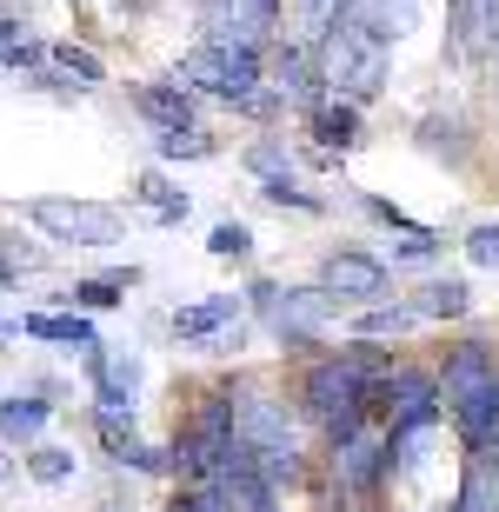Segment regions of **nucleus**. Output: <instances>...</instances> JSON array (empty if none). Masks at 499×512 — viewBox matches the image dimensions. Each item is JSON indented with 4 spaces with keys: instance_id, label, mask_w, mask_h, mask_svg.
Wrapping results in <instances>:
<instances>
[{
    "instance_id": "obj_1",
    "label": "nucleus",
    "mask_w": 499,
    "mask_h": 512,
    "mask_svg": "<svg viewBox=\"0 0 499 512\" xmlns=\"http://www.w3.org/2000/svg\"><path fill=\"white\" fill-rule=\"evenodd\" d=\"M233 446H240V426H233V380H213L207 393L187 399V413L173 419L167 439V466L180 486H200V479L227 473Z\"/></svg>"
},
{
    "instance_id": "obj_2",
    "label": "nucleus",
    "mask_w": 499,
    "mask_h": 512,
    "mask_svg": "<svg viewBox=\"0 0 499 512\" xmlns=\"http://www.w3.org/2000/svg\"><path fill=\"white\" fill-rule=\"evenodd\" d=\"M173 80L193 87L200 100L247 107V94H260V80H267V47H253V40H193L187 54L173 60Z\"/></svg>"
},
{
    "instance_id": "obj_3",
    "label": "nucleus",
    "mask_w": 499,
    "mask_h": 512,
    "mask_svg": "<svg viewBox=\"0 0 499 512\" xmlns=\"http://www.w3.org/2000/svg\"><path fill=\"white\" fill-rule=\"evenodd\" d=\"M313 60H320V74H327V94H346V100H380L386 94V67H393V47L386 40H373L366 27H353V20H340L320 47H313Z\"/></svg>"
},
{
    "instance_id": "obj_4",
    "label": "nucleus",
    "mask_w": 499,
    "mask_h": 512,
    "mask_svg": "<svg viewBox=\"0 0 499 512\" xmlns=\"http://www.w3.org/2000/svg\"><path fill=\"white\" fill-rule=\"evenodd\" d=\"M346 320V306L333 300L320 280H300V286H280V300H273L267 313V333L280 353H293V360H307V353H320V346H333L327 333Z\"/></svg>"
},
{
    "instance_id": "obj_5",
    "label": "nucleus",
    "mask_w": 499,
    "mask_h": 512,
    "mask_svg": "<svg viewBox=\"0 0 499 512\" xmlns=\"http://www.w3.org/2000/svg\"><path fill=\"white\" fill-rule=\"evenodd\" d=\"M27 220L54 247H74V253H107L127 240V213L107 207V200H27Z\"/></svg>"
},
{
    "instance_id": "obj_6",
    "label": "nucleus",
    "mask_w": 499,
    "mask_h": 512,
    "mask_svg": "<svg viewBox=\"0 0 499 512\" xmlns=\"http://www.w3.org/2000/svg\"><path fill=\"white\" fill-rule=\"evenodd\" d=\"M173 340L200 346V353H240V326H247V293H207V300H187L167 313Z\"/></svg>"
},
{
    "instance_id": "obj_7",
    "label": "nucleus",
    "mask_w": 499,
    "mask_h": 512,
    "mask_svg": "<svg viewBox=\"0 0 499 512\" xmlns=\"http://www.w3.org/2000/svg\"><path fill=\"white\" fill-rule=\"evenodd\" d=\"M313 280L327 286L346 313H360V306H380L386 293H393V266H386L380 253H366V247H327Z\"/></svg>"
},
{
    "instance_id": "obj_8",
    "label": "nucleus",
    "mask_w": 499,
    "mask_h": 512,
    "mask_svg": "<svg viewBox=\"0 0 499 512\" xmlns=\"http://www.w3.org/2000/svg\"><path fill=\"white\" fill-rule=\"evenodd\" d=\"M327 459H333V479H340L346 499H373L380 486H393V439H386V426H360L353 439L327 446Z\"/></svg>"
},
{
    "instance_id": "obj_9",
    "label": "nucleus",
    "mask_w": 499,
    "mask_h": 512,
    "mask_svg": "<svg viewBox=\"0 0 499 512\" xmlns=\"http://www.w3.org/2000/svg\"><path fill=\"white\" fill-rule=\"evenodd\" d=\"M453 67H486L499 54V0H446V47Z\"/></svg>"
},
{
    "instance_id": "obj_10",
    "label": "nucleus",
    "mask_w": 499,
    "mask_h": 512,
    "mask_svg": "<svg viewBox=\"0 0 499 512\" xmlns=\"http://www.w3.org/2000/svg\"><path fill=\"white\" fill-rule=\"evenodd\" d=\"M267 87L287 100L293 114H307V107H320V100H327V74H320L313 47H300V40H287V34L267 47Z\"/></svg>"
},
{
    "instance_id": "obj_11",
    "label": "nucleus",
    "mask_w": 499,
    "mask_h": 512,
    "mask_svg": "<svg viewBox=\"0 0 499 512\" xmlns=\"http://www.w3.org/2000/svg\"><path fill=\"white\" fill-rule=\"evenodd\" d=\"M127 100H134V114L147 120V133H173V127H207L200 120V94L193 87H180V80H134L127 87Z\"/></svg>"
},
{
    "instance_id": "obj_12",
    "label": "nucleus",
    "mask_w": 499,
    "mask_h": 512,
    "mask_svg": "<svg viewBox=\"0 0 499 512\" xmlns=\"http://www.w3.org/2000/svg\"><path fill=\"white\" fill-rule=\"evenodd\" d=\"M413 147H420L426 160H440V167H466L473 147H480V133H473V120H466L460 107H433V114L413 120Z\"/></svg>"
},
{
    "instance_id": "obj_13",
    "label": "nucleus",
    "mask_w": 499,
    "mask_h": 512,
    "mask_svg": "<svg viewBox=\"0 0 499 512\" xmlns=\"http://www.w3.org/2000/svg\"><path fill=\"white\" fill-rule=\"evenodd\" d=\"M307 140H313V153H353L366 140V107L360 100H346V94H327L320 107H307Z\"/></svg>"
},
{
    "instance_id": "obj_14",
    "label": "nucleus",
    "mask_w": 499,
    "mask_h": 512,
    "mask_svg": "<svg viewBox=\"0 0 499 512\" xmlns=\"http://www.w3.org/2000/svg\"><path fill=\"white\" fill-rule=\"evenodd\" d=\"M147 280V266H107V273H87V280H74L67 293H60L54 306H80V313H114V306H127V293Z\"/></svg>"
},
{
    "instance_id": "obj_15",
    "label": "nucleus",
    "mask_w": 499,
    "mask_h": 512,
    "mask_svg": "<svg viewBox=\"0 0 499 512\" xmlns=\"http://www.w3.org/2000/svg\"><path fill=\"white\" fill-rule=\"evenodd\" d=\"M20 333L40 346H74V353H94L100 346V326L94 313H80V306H54V313H20Z\"/></svg>"
},
{
    "instance_id": "obj_16",
    "label": "nucleus",
    "mask_w": 499,
    "mask_h": 512,
    "mask_svg": "<svg viewBox=\"0 0 499 512\" xmlns=\"http://www.w3.org/2000/svg\"><path fill=\"white\" fill-rule=\"evenodd\" d=\"M134 213H147V227H160V233H180L193 220V193L173 187L167 173H140L134 180Z\"/></svg>"
},
{
    "instance_id": "obj_17",
    "label": "nucleus",
    "mask_w": 499,
    "mask_h": 512,
    "mask_svg": "<svg viewBox=\"0 0 499 512\" xmlns=\"http://www.w3.org/2000/svg\"><path fill=\"white\" fill-rule=\"evenodd\" d=\"M413 313L420 320H466L473 313V280H460V273H446V266H433L420 286H413Z\"/></svg>"
},
{
    "instance_id": "obj_18",
    "label": "nucleus",
    "mask_w": 499,
    "mask_h": 512,
    "mask_svg": "<svg viewBox=\"0 0 499 512\" xmlns=\"http://www.w3.org/2000/svg\"><path fill=\"white\" fill-rule=\"evenodd\" d=\"M140 380H147V366H140L134 346H127V353H107V373L94 380V406H107V413H140Z\"/></svg>"
},
{
    "instance_id": "obj_19",
    "label": "nucleus",
    "mask_w": 499,
    "mask_h": 512,
    "mask_svg": "<svg viewBox=\"0 0 499 512\" xmlns=\"http://www.w3.org/2000/svg\"><path fill=\"white\" fill-rule=\"evenodd\" d=\"M440 512H499V446H486V453H466L460 493L446 499Z\"/></svg>"
},
{
    "instance_id": "obj_20",
    "label": "nucleus",
    "mask_w": 499,
    "mask_h": 512,
    "mask_svg": "<svg viewBox=\"0 0 499 512\" xmlns=\"http://www.w3.org/2000/svg\"><path fill=\"white\" fill-rule=\"evenodd\" d=\"M47 419H54V399H47V393L0 399V439H7V446H34V439L47 433Z\"/></svg>"
},
{
    "instance_id": "obj_21",
    "label": "nucleus",
    "mask_w": 499,
    "mask_h": 512,
    "mask_svg": "<svg viewBox=\"0 0 499 512\" xmlns=\"http://www.w3.org/2000/svg\"><path fill=\"white\" fill-rule=\"evenodd\" d=\"M406 333H420V313H413L406 300H380V306H360V313H353V340L400 346Z\"/></svg>"
},
{
    "instance_id": "obj_22",
    "label": "nucleus",
    "mask_w": 499,
    "mask_h": 512,
    "mask_svg": "<svg viewBox=\"0 0 499 512\" xmlns=\"http://www.w3.org/2000/svg\"><path fill=\"white\" fill-rule=\"evenodd\" d=\"M240 167H247L260 187H273V180H300V153H293L280 133H260V140L240 147Z\"/></svg>"
},
{
    "instance_id": "obj_23",
    "label": "nucleus",
    "mask_w": 499,
    "mask_h": 512,
    "mask_svg": "<svg viewBox=\"0 0 499 512\" xmlns=\"http://www.w3.org/2000/svg\"><path fill=\"white\" fill-rule=\"evenodd\" d=\"M107 446V459L114 466H134V473H147V479H167L173 466H167V446H147L140 433H120V439H100Z\"/></svg>"
},
{
    "instance_id": "obj_24",
    "label": "nucleus",
    "mask_w": 499,
    "mask_h": 512,
    "mask_svg": "<svg viewBox=\"0 0 499 512\" xmlns=\"http://www.w3.org/2000/svg\"><path fill=\"white\" fill-rule=\"evenodd\" d=\"M20 466H27L34 486H67V479H74V453H67V446H47V439H34Z\"/></svg>"
},
{
    "instance_id": "obj_25",
    "label": "nucleus",
    "mask_w": 499,
    "mask_h": 512,
    "mask_svg": "<svg viewBox=\"0 0 499 512\" xmlns=\"http://www.w3.org/2000/svg\"><path fill=\"white\" fill-rule=\"evenodd\" d=\"M154 153L160 160H213L220 140H213L207 127H173V133H154Z\"/></svg>"
},
{
    "instance_id": "obj_26",
    "label": "nucleus",
    "mask_w": 499,
    "mask_h": 512,
    "mask_svg": "<svg viewBox=\"0 0 499 512\" xmlns=\"http://www.w3.org/2000/svg\"><path fill=\"white\" fill-rule=\"evenodd\" d=\"M260 200H267V207H287V213H307V220H327V200H320V193H307L300 187V180H273V187H260Z\"/></svg>"
},
{
    "instance_id": "obj_27",
    "label": "nucleus",
    "mask_w": 499,
    "mask_h": 512,
    "mask_svg": "<svg viewBox=\"0 0 499 512\" xmlns=\"http://www.w3.org/2000/svg\"><path fill=\"white\" fill-rule=\"evenodd\" d=\"M207 253L213 260H253V227L247 220H220V227H207Z\"/></svg>"
},
{
    "instance_id": "obj_28",
    "label": "nucleus",
    "mask_w": 499,
    "mask_h": 512,
    "mask_svg": "<svg viewBox=\"0 0 499 512\" xmlns=\"http://www.w3.org/2000/svg\"><path fill=\"white\" fill-rule=\"evenodd\" d=\"M167 512H233V499L220 493V479H200V486H180L167 499Z\"/></svg>"
},
{
    "instance_id": "obj_29",
    "label": "nucleus",
    "mask_w": 499,
    "mask_h": 512,
    "mask_svg": "<svg viewBox=\"0 0 499 512\" xmlns=\"http://www.w3.org/2000/svg\"><path fill=\"white\" fill-rule=\"evenodd\" d=\"M433 260H440V233L426 227V233H400V240H393V260H386V266L400 273V266H433Z\"/></svg>"
},
{
    "instance_id": "obj_30",
    "label": "nucleus",
    "mask_w": 499,
    "mask_h": 512,
    "mask_svg": "<svg viewBox=\"0 0 499 512\" xmlns=\"http://www.w3.org/2000/svg\"><path fill=\"white\" fill-rule=\"evenodd\" d=\"M466 266H480V273H499V220H480V227H466Z\"/></svg>"
},
{
    "instance_id": "obj_31",
    "label": "nucleus",
    "mask_w": 499,
    "mask_h": 512,
    "mask_svg": "<svg viewBox=\"0 0 499 512\" xmlns=\"http://www.w3.org/2000/svg\"><path fill=\"white\" fill-rule=\"evenodd\" d=\"M360 207L373 213V220H380V227L393 233V240H400V233H426L420 220H413V213H406V207H393V200H386V193H360Z\"/></svg>"
},
{
    "instance_id": "obj_32",
    "label": "nucleus",
    "mask_w": 499,
    "mask_h": 512,
    "mask_svg": "<svg viewBox=\"0 0 499 512\" xmlns=\"http://www.w3.org/2000/svg\"><path fill=\"white\" fill-rule=\"evenodd\" d=\"M14 40H27V14H0V54H7Z\"/></svg>"
},
{
    "instance_id": "obj_33",
    "label": "nucleus",
    "mask_w": 499,
    "mask_h": 512,
    "mask_svg": "<svg viewBox=\"0 0 499 512\" xmlns=\"http://www.w3.org/2000/svg\"><path fill=\"white\" fill-rule=\"evenodd\" d=\"M0 479H14V459H7V453H0Z\"/></svg>"
},
{
    "instance_id": "obj_34",
    "label": "nucleus",
    "mask_w": 499,
    "mask_h": 512,
    "mask_svg": "<svg viewBox=\"0 0 499 512\" xmlns=\"http://www.w3.org/2000/svg\"><path fill=\"white\" fill-rule=\"evenodd\" d=\"M493 94H499V54H493Z\"/></svg>"
}]
</instances>
